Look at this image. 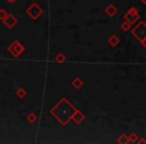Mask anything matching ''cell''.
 <instances>
[{"label": "cell", "mask_w": 146, "mask_h": 144, "mask_svg": "<svg viewBox=\"0 0 146 144\" xmlns=\"http://www.w3.org/2000/svg\"><path fill=\"white\" fill-rule=\"evenodd\" d=\"M76 108L66 99L63 97L54 107L50 110V113L59 123L62 126H65L68 124V122L71 120L73 114L76 112Z\"/></svg>", "instance_id": "cell-1"}, {"label": "cell", "mask_w": 146, "mask_h": 144, "mask_svg": "<svg viewBox=\"0 0 146 144\" xmlns=\"http://www.w3.org/2000/svg\"><path fill=\"white\" fill-rule=\"evenodd\" d=\"M131 33L133 34V36L135 37L137 40H139L140 42L143 41L144 39H146V23L141 21L139 22L133 29H132Z\"/></svg>", "instance_id": "cell-2"}, {"label": "cell", "mask_w": 146, "mask_h": 144, "mask_svg": "<svg viewBox=\"0 0 146 144\" xmlns=\"http://www.w3.org/2000/svg\"><path fill=\"white\" fill-rule=\"evenodd\" d=\"M26 13L28 14L29 17H31V18L33 19V20H36V19L43 13V9L41 8L37 3H32V4L27 8Z\"/></svg>", "instance_id": "cell-3"}, {"label": "cell", "mask_w": 146, "mask_h": 144, "mask_svg": "<svg viewBox=\"0 0 146 144\" xmlns=\"http://www.w3.org/2000/svg\"><path fill=\"white\" fill-rule=\"evenodd\" d=\"M7 50L9 51V52L11 53V54L13 55V56L16 58V57H18L19 55H21L23 52H24L25 50V47L23 46L22 44H21L19 41L15 40L14 42L12 43L11 45H9L8 48H7Z\"/></svg>", "instance_id": "cell-4"}, {"label": "cell", "mask_w": 146, "mask_h": 144, "mask_svg": "<svg viewBox=\"0 0 146 144\" xmlns=\"http://www.w3.org/2000/svg\"><path fill=\"white\" fill-rule=\"evenodd\" d=\"M139 17H140V15H139V13H138V10L136 9V7H134V6L130 7L129 10H128L127 12L125 13V15H124L125 20L127 21V22H129L131 25L137 22Z\"/></svg>", "instance_id": "cell-5"}, {"label": "cell", "mask_w": 146, "mask_h": 144, "mask_svg": "<svg viewBox=\"0 0 146 144\" xmlns=\"http://www.w3.org/2000/svg\"><path fill=\"white\" fill-rule=\"evenodd\" d=\"M3 23H4V25L7 27V28H13V27L17 24V19L14 15L8 14L6 18L3 20Z\"/></svg>", "instance_id": "cell-6"}, {"label": "cell", "mask_w": 146, "mask_h": 144, "mask_svg": "<svg viewBox=\"0 0 146 144\" xmlns=\"http://www.w3.org/2000/svg\"><path fill=\"white\" fill-rule=\"evenodd\" d=\"M71 120H72L73 122L75 124H80L82 123V122L85 120V115H84L83 113H82L80 110H76V112L74 114H73L72 118H71Z\"/></svg>", "instance_id": "cell-7"}, {"label": "cell", "mask_w": 146, "mask_h": 144, "mask_svg": "<svg viewBox=\"0 0 146 144\" xmlns=\"http://www.w3.org/2000/svg\"><path fill=\"white\" fill-rule=\"evenodd\" d=\"M105 13L108 15V16H110V17H112V16H114V15H116L117 14V12H118V10H117V8H116L114 5H112V4H110V5H108L107 7L105 8Z\"/></svg>", "instance_id": "cell-8"}, {"label": "cell", "mask_w": 146, "mask_h": 144, "mask_svg": "<svg viewBox=\"0 0 146 144\" xmlns=\"http://www.w3.org/2000/svg\"><path fill=\"white\" fill-rule=\"evenodd\" d=\"M71 84H72V86L75 88V89H79V88H81L82 86H83V81H82V79L80 77H75L73 79Z\"/></svg>", "instance_id": "cell-9"}, {"label": "cell", "mask_w": 146, "mask_h": 144, "mask_svg": "<svg viewBox=\"0 0 146 144\" xmlns=\"http://www.w3.org/2000/svg\"><path fill=\"white\" fill-rule=\"evenodd\" d=\"M108 42H109V44L111 45V46L115 47L116 45H118V43H119V38H118L116 35H112V36H110L109 39H108Z\"/></svg>", "instance_id": "cell-10"}, {"label": "cell", "mask_w": 146, "mask_h": 144, "mask_svg": "<svg viewBox=\"0 0 146 144\" xmlns=\"http://www.w3.org/2000/svg\"><path fill=\"white\" fill-rule=\"evenodd\" d=\"M117 142L118 143H120V144H126V143H128V136L126 135V134H121V135L118 137V139H117Z\"/></svg>", "instance_id": "cell-11"}, {"label": "cell", "mask_w": 146, "mask_h": 144, "mask_svg": "<svg viewBox=\"0 0 146 144\" xmlns=\"http://www.w3.org/2000/svg\"><path fill=\"white\" fill-rule=\"evenodd\" d=\"M27 121L30 122V123H35V122L37 121V116H36V114L33 113V112L29 113V115L27 116Z\"/></svg>", "instance_id": "cell-12"}, {"label": "cell", "mask_w": 146, "mask_h": 144, "mask_svg": "<svg viewBox=\"0 0 146 144\" xmlns=\"http://www.w3.org/2000/svg\"><path fill=\"white\" fill-rule=\"evenodd\" d=\"M138 135L136 133H131L128 136V143H134V142H137L138 140Z\"/></svg>", "instance_id": "cell-13"}, {"label": "cell", "mask_w": 146, "mask_h": 144, "mask_svg": "<svg viewBox=\"0 0 146 144\" xmlns=\"http://www.w3.org/2000/svg\"><path fill=\"white\" fill-rule=\"evenodd\" d=\"M55 60H56V62L62 63L66 60V57H65V55L63 54V53H58V54L55 56Z\"/></svg>", "instance_id": "cell-14"}, {"label": "cell", "mask_w": 146, "mask_h": 144, "mask_svg": "<svg viewBox=\"0 0 146 144\" xmlns=\"http://www.w3.org/2000/svg\"><path fill=\"white\" fill-rule=\"evenodd\" d=\"M16 94H17V96H18L19 98H24L25 96H26L27 92L25 91L23 88H19V89L16 91Z\"/></svg>", "instance_id": "cell-15"}, {"label": "cell", "mask_w": 146, "mask_h": 144, "mask_svg": "<svg viewBox=\"0 0 146 144\" xmlns=\"http://www.w3.org/2000/svg\"><path fill=\"white\" fill-rule=\"evenodd\" d=\"M120 27H121V29L123 31H128L130 28H131V24H130L129 22H127V21H125V22L122 23L121 26H120Z\"/></svg>", "instance_id": "cell-16"}, {"label": "cell", "mask_w": 146, "mask_h": 144, "mask_svg": "<svg viewBox=\"0 0 146 144\" xmlns=\"http://www.w3.org/2000/svg\"><path fill=\"white\" fill-rule=\"evenodd\" d=\"M7 15H8V13H7L4 9H0V20L3 21L7 17Z\"/></svg>", "instance_id": "cell-17"}, {"label": "cell", "mask_w": 146, "mask_h": 144, "mask_svg": "<svg viewBox=\"0 0 146 144\" xmlns=\"http://www.w3.org/2000/svg\"><path fill=\"white\" fill-rule=\"evenodd\" d=\"M137 142H138V143H146V140L145 139H144V138H140V139H139V138H138V140H137Z\"/></svg>", "instance_id": "cell-18"}, {"label": "cell", "mask_w": 146, "mask_h": 144, "mask_svg": "<svg viewBox=\"0 0 146 144\" xmlns=\"http://www.w3.org/2000/svg\"><path fill=\"white\" fill-rule=\"evenodd\" d=\"M141 44L143 45V47H145L146 48V39H144L143 41H141Z\"/></svg>", "instance_id": "cell-19"}, {"label": "cell", "mask_w": 146, "mask_h": 144, "mask_svg": "<svg viewBox=\"0 0 146 144\" xmlns=\"http://www.w3.org/2000/svg\"><path fill=\"white\" fill-rule=\"evenodd\" d=\"M7 2H10V3H13V2H15L16 0H6Z\"/></svg>", "instance_id": "cell-20"}, {"label": "cell", "mask_w": 146, "mask_h": 144, "mask_svg": "<svg viewBox=\"0 0 146 144\" xmlns=\"http://www.w3.org/2000/svg\"><path fill=\"white\" fill-rule=\"evenodd\" d=\"M141 2L143 3L144 5H146V0H141Z\"/></svg>", "instance_id": "cell-21"}]
</instances>
